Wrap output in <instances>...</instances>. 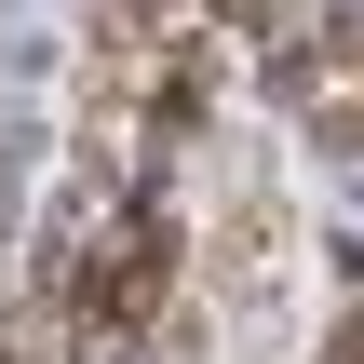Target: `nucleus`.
Wrapping results in <instances>:
<instances>
[{"mask_svg":"<svg viewBox=\"0 0 364 364\" xmlns=\"http://www.w3.org/2000/svg\"><path fill=\"white\" fill-rule=\"evenodd\" d=\"M216 14H230V27H284V0H216Z\"/></svg>","mask_w":364,"mask_h":364,"instance_id":"1","label":"nucleus"}]
</instances>
